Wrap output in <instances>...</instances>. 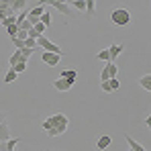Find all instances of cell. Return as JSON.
Listing matches in <instances>:
<instances>
[{
  "instance_id": "4316f807",
  "label": "cell",
  "mask_w": 151,
  "mask_h": 151,
  "mask_svg": "<svg viewBox=\"0 0 151 151\" xmlns=\"http://www.w3.org/2000/svg\"><path fill=\"white\" fill-rule=\"evenodd\" d=\"M108 84H110V90L114 92V90H119L121 88V82L116 80V78H112V80H108Z\"/></svg>"
},
{
  "instance_id": "6da1fadb",
  "label": "cell",
  "mask_w": 151,
  "mask_h": 151,
  "mask_svg": "<svg viewBox=\"0 0 151 151\" xmlns=\"http://www.w3.org/2000/svg\"><path fill=\"white\" fill-rule=\"evenodd\" d=\"M110 23L114 27H127L131 23V12L127 8H114L110 12Z\"/></svg>"
},
{
  "instance_id": "ba28073f",
  "label": "cell",
  "mask_w": 151,
  "mask_h": 151,
  "mask_svg": "<svg viewBox=\"0 0 151 151\" xmlns=\"http://www.w3.org/2000/svg\"><path fill=\"white\" fill-rule=\"evenodd\" d=\"M125 139H127V143H129V149H131V151H147L145 145H141L139 141H135L129 133H125Z\"/></svg>"
},
{
  "instance_id": "8992f818",
  "label": "cell",
  "mask_w": 151,
  "mask_h": 151,
  "mask_svg": "<svg viewBox=\"0 0 151 151\" xmlns=\"http://www.w3.org/2000/svg\"><path fill=\"white\" fill-rule=\"evenodd\" d=\"M59 59H61V55H55V53H47V51H43V55H41V61H43V63H47L49 68L57 65V63H59Z\"/></svg>"
},
{
  "instance_id": "277c9868",
  "label": "cell",
  "mask_w": 151,
  "mask_h": 151,
  "mask_svg": "<svg viewBox=\"0 0 151 151\" xmlns=\"http://www.w3.org/2000/svg\"><path fill=\"white\" fill-rule=\"evenodd\" d=\"M43 12H45V4H41V2H39L37 6H33V8H29V14H27V21H29L31 25L35 27L37 23H39V17H41Z\"/></svg>"
},
{
  "instance_id": "1f68e13d",
  "label": "cell",
  "mask_w": 151,
  "mask_h": 151,
  "mask_svg": "<svg viewBox=\"0 0 151 151\" xmlns=\"http://www.w3.org/2000/svg\"><path fill=\"white\" fill-rule=\"evenodd\" d=\"M4 121H6V112H2V110H0V123H4Z\"/></svg>"
},
{
  "instance_id": "e0dca14e",
  "label": "cell",
  "mask_w": 151,
  "mask_h": 151,
  "mask_svg": "<svg viewBox=\"0 0 151 151\" xmlns=\"http://www.w3.org/2000/svg\"><path fill=\"white\" fill-rule=\"evenodd\" d=\"M39 23L45 27V29H49L51 23H53V19H51V14H49V12H43V14L39 17Z\"/></svg>"
},
{
  "instance_id": "2e32d148",
  "label": "cell",
  "mask_w": 151,
  "mask_h": 151,
  "mask_svg": "<svg viewBox=\"0 0 151 151\" xmlns=\"http://www.w3.org/2000/svg\"><path fill=\"white\" fill-rule=\"evenodd\" d=\"M104 65H106V70H108V80H112V78L119 76V65H116V63H104Z\"/></svg>"
},
{
  "instance_id": "d4e9b609",
  "label": "cell",
  "mask_w": 151,
  "mask_h": 151,
  "mask_svg": "<svg viewBox=\"0 0 151 151\" xmlns=\"http://www.w3.org/2000/svg\"><path fill=\"white\" fill-rule=\"evenodd\" d=\"M25 47H29V49H33V51L39 49V47H37V41H35V39H29V37L25 39Z\"/></svg>"
},
{
  "instance_id": "ffe728a7",
  "label": "cell",
  "mask_w": 151,
  "mask_h": 151,
  "mask_svg": "<svg viewBox=\"0 0 151 151\" xmlns=\"http://www.w3.org/2000/svg\"><path fill=\"white\" fill-rule=\"evenodd\" d=\"M19 51H21V55H23V59H25V61H29V59L33 57V53H35V51L29 49V47H23V49H19Z\"/></svg>"
},
{
  "instance_id": "7402d4cb",
  "label": "cell",
  "mask_w": 151,
  "mask_h": 151,
  "mask_svg": "<svg viewBox=\"0 0 151 151\" xmlns=\"http://www.w3.org/2000/svg\"><path fill=\"white\" fill-rule=\"evenodd\" d=\"M0 25H4V27H10V25H17V14H12V17H6Z\"/></svg>"
},
{
  "instance_id": "9c48e42d",
  "label": "cell",
  "mask_w": 151,
  "mask_h": 151,
  "mask_svg": "<svg viewBox=\"0 0 151 151\" xmlns=\"http://www.w3.org/2000/svg\"><path fill=\"white\" fill-rule=\"evenodd\" d=\"M53 88H55V90H59V92H68V90H72V84H70V82H65L63 78H57V80L53 82Z\"/></svg>"
},
{
  "instance_id": "3957f363",
  "label": "cell",
  "mask_w": 151,
  "mask_h": 151,
  "mask_svg": "<svg viewBox=\"0 0 151 151\" xmlns=\"http://www.w3.org/2000/svg\"><path fill=\"white\" fill-rule=\"evenodd\" d=\"M41 4L53 6V8H57L61 14H68V17H72V6H70V2H65V0H47V2H41Z\"/></svg>"
},
{
  "instance_id": "5bb4252c",
  "label": "cell",
  "mask_w": 151,
  "mask_h": 151,
  "mask_svg": "<svg viewBox=\"0 0 151 151\" xmlns=\"http://www.w3.org/2000/svg\"><path fill=\"white\" fill-rule=\"evenodd\" d=\"M19 143H21V139H19V137H10V139L4 143V151H14Z\"/></svg>"
},
{
  "instance_id": "83f0119b",
  "label": "cell",
  "mask_w": 151,
  "mask_h": 151,
  "mask_svg": "<svg viewBox=\"0 0 151 151\" xmlns=\"http://www.w3.org/2000/svg\"><path fill=\"white\" fill-rule=\"evenodd\" d=\"M10 41H12V45H14V49H17V51L25 47V41H21V39H10Z\"/></svg>"
},
{
  "instance_id": "7c38bea8",
  "label": "cell",
  "mask_w": 151,
  "mask_h": 151,
  "mask_svg": "<svg viewBox=\"0 0 151 151\" xmlns=\"http://www.w3.org/2000/svg\"><path fill=\"white\" fill-rule=\"evenodd\" d=\"M27 6H29V4H27L25 0H10V8H12L14 14H19L21 10H25Z\"/></svg>"
},
{
  "instance_id": "603a6c76",
  "label": "cell",
  "mask_w": 151,
  "mask_h": 151,
  "mask_svg": "<svg viewBox=\"0 0 151 151\" xmlns=\"http://www.w3.org/2000/svg\"><path fill=\"white\" fill-rule=\"evenodd\" d=\"M6 33H8V37H10V39H14V37H17V33H19V27H17V25L6 27Z\"/></svg>"
},
{
  "instance_id": "cb8c5ba5",
  "label": "cell",
  "mask_w": 151,
  "mask_h": 151,
  "mask_svg": "<svg viewBox=\"0 0 151 151\" xmlns=\"http://www.w3.org/2000/svg\"><path fill=\"white\" fill-rule=\"evenodd\" d=\"M27 65H29V63H23V61H21V63L12 65V70L17 72V76H19V74H23V72H27Z\"/></svg>"
},
{
  "instance_id": "5b68a950",
  "label": "cell",
  "mask_w": 151,
  "mask_h": 151,
  "mask_svg": "<svg viewBox=\"0 0 151 151\" xmlns=\"http://www.w3.org/2000/svg\"><path fill=\"white\" fill-rule=\"evenodd\" d=\"M106 51H108V59H110L108 63H114V61H116V57L125 51V45H123V43H116V45H110Z\"/></svg>"
},
{
  "instance_id": "836d02e7",
  "label": "cell",
  "mask_w": 151,
  "mask_h": 151,
  "mask_svg": "<svg viewBox=\"0 0 151 151\" xmlns=\"http://www.w3.org/2000/svg\"><path fill=\"white\" fill-rule=\"evenodd\" d=\"M47 151H57V149H47Z\"/></svg>"
},
{
  "instance_id": "8fae6325",
  "label": "cell",
  "mask_w": 151,
  "mask_h": 151,
  "mask_svg": "<svg viewBox=\"0 0 151 151\" xmlns=\"http://www.w3.org/2000/svg\"><path fill=\"white\" fill-rule=\"evenodd\" d=\"M59 78H63L65 82H70V84L74 86V82L78 80V72H76V70H63V72L59 74Z\"/></svg>"
},
{
  "instance_id": "7a4b0ae2",
  "label": "cell",
  "mask_w": 151,
  "mask_h": 151,
  "mask_svg": "<svg viewBox=\"0 0 151 151\" xmlns=\"http://www.w3.org/2000/svg\"><path fill=\"white\" fill-rule=\"evenodd\" d=\"M37 47H41L43 51H47V53H55V55H61V57L65 55V53H63V49H61L59 45H55L53 41H49V39H47V35H41V37L37 39Z\"/></svg>"
},
{
  "instance_id": "d6a6232c",
  "label": "cell",
  "mask_w": 151,
  "mask_h": 151,
  "mask_svg": "<svg viewBox=\"0 0 151 151\" xmlns=\"http://www.w3.org/2000/svg\"><path fill=\"white\" fill-rule=\"evenodd\" d=\"M0 151H4V143L2 141H0Z\"/></svg>"
},
{
  "instance_id": "484cf974",
  "label": "cell",
  "mask_w": 151,
  "mask_h": 151,
  "mask_svg": "<svg viewBox=\"0 0 151 151\" xmlns=\"http://www.w3.org/2000/svg\"><path fill=\"white\" fill-rule=\"evenodd\" d=\"M96 57H98L100 61H104V63H108V61H110V59H108V51H106V49L98 51V53H96Z\"/></svg>"
},
{
  "instance_id": "52a82bcc",
  "label": "cell",
  "mask_w": 151,
  "mask_h": 151,
  "mask_svg": "<svg viewBox=\"0 0 151 151\" xmlns=\"http://www.w3.org/2000/svg\"><path fill=\"white\" fill-rule=\"evenodd\" d=\"M110 145H112V137H110V135H102V137L96 139V145H94V147L98 151H104L106 147H110Z\"/></svg>"
},
{
  "instance_id": "d6986e66",
  "label": "cell",
  "mask_w": 151,
  "mask_h": 151,
  "mask_svg": "<svg viewBox=\"0 0 151 151\" xmlns=\"http://www.w3.org/2000/svg\"><path fill=\"white\" fill-rule=\"evenodd\" d=\"M70 6H74L82 12V10H86V0H74V2H70Z\"/></svg>"
},
{
  "instance_id": "4dcf8cb0",
  "label": "cell",
  "mask_w": 151,
  "mask_h": 151,
  "mask_svg": "<svg viewBox=\"0 0 151 151\" xmlns=\"http://www.w3.org/2000/svg\"><path fill=\"white\" fill-rule=\"evenodd\" d=\"M100 82H108V70H106V65H104V70L100 72Z\"/></svg>"
},
{
  "instance_id": "9a60e30c",
  "label": "cell",
  "mask_w": 151,
  "mask_h": 151,
  "mask_svg": "<svg viewBox=\"0 0 151 151\" xmlns=\"http://www.w3.org/2000/svg\"><path fill=\"white\" fill-rule=\"evenodd\" d=\"M139 86H141L145 92H149V90H151V76H149V74H145L143 78H141V80H139Z\"/></svg>"
},
{
  "instance_id": "44dd1931",
  "label": "cell",
  "mask_w": 151,
  "mask_h": 151,
  "mask_svg": "<svg viewBox=\"0 0 151 151\" xmlns=\"http://www.w3.org/2000/svg\"><path fill=\"white\" fill-rule=\"evenodd\" d=\"M94 8H96V0H86V12L90 17L94 14Z\"/></svg>"
},
{
  "instance_id": "4fadbf2b",
  "label": "cell",
  "mask_w": 151,
  "mask_h": 151,
  "mask_svg": "<svg viewBox=\"0 0 151 151\" xmlns=\"http://www.w3.org/2000/svg\"><path fill=\"white\" fill-rule=\"evenodd\" d=\"M21 61H23V63H29V61H25V59H23L21 51H17V49H14V53H12V55L8 57V63H10V68H12V65H17V63H21Z\"/></svg>"
},
{
  "instance_id": "f1b7e54d",
  "label": "cell",
  "mask_w": 151,
  "mask_h": 151,
  "mask_svg": "<svg viewBox=\"0 0 151 151\" xmlns=\"http://www.w3.org/2000/svg\"><path fill=\"white\" fill-rule=\"evenodd\" d=\"M100 90H102V92H106V94H112V90H110V84H108V82H100Z\"/></svg>"
},
{
  "instance_id": "ac0fdd59",
  "label": "cell",
  "mask_w": 151,
  "mask_h": 151,
  "mask_svg": "<svg viewBox=\"0 0 151 151\" xmlns=\"http://www.w3.org/2000/svg\"><path fill=\"white\" fill-rule=\"evenodd\" d=\"M17 78H19V76H17V72H14L12 68H8V72H6V76H4V84H12Z\"/></svg>"
},
{
  "instance_id": "f546056e",
  "label": "cell",
  "mask_w": 151,
  "mask_h": 151,
  "mask_svg": "<svg viewBox=\"0 0 151 151\" xmlns=\"http://www.w3.org/2000/svg\"><path fill=\"white\" fill-rule=\"evenodd\" d=\"M33 29H35V31H37V33H39V35H45V33H47V29H45V27L41 25V23H37V25L33 27Z\"/></svg>"
},
{
  "instance_id": "30bf717a",
  "label": "cell",
  "mask_w": 151,
  "mask_h": 151,
  "mask_svg": "<svg viewBox=\"0 0 151 151\" xmlns=\"http://www.w3.org/2000/svg\"><path fill=\"white\" fill-rule=\"evenodd\" d=\"M10 137H12V135H10V127H8V123H6V121H4V123H0V141H2V143H6Z\"/></svg>"
}]
</instances>
